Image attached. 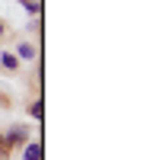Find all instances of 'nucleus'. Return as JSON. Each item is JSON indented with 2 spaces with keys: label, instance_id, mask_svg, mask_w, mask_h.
Segmentation results:
<instances>
[{
  "label": "nucleus",
  "instance_id": "nucleus-1",
  "mask_svg": "<svg viewBox=\"0 0 150 160\" xmlns=\"http://www.w3.org/2000/svg\"><path fill=\"white\" fill-rule=\"evenodd\" d=\"M29 141V125H13L7 135H3V144H7V151L13 148H22V144Z\"/></svg>",
  "mask_w": 150,
  "mask_h": 160
},
{
  "label": "nucleus",
  "instance_id": "nucleus-6",
  "mask_svg": "<svg viewBox=\"0 0 150 160\" xmlns=\"http://www.w3.org/2000/svg\"><path fill=\"white\" fill-rule=\"evenodd\" d=\"M42 112H45V106H42V99H35V102L29 106V115H32V118H42Z\"/></svg>",
  "mask_w": 150,
  "mask_h": 160
},
{
  "label": "nucleus",
  "instance_id": "nucleus-8",
  "mask_svg": "<svg viewBox=\"0 0 150 160\" xmlns=\"http://www.w3.org/2000/svg\"><path fill=\"white\" fill-rule=\"evenodd\" d=\"M10 157V151H3V148H0V160H7Z\"/></svg>",
  "mask_w": 150,
  "mask_h": 160
},
{
  "label": "nucleus",
  "instance_id": "nucleus-3",
  "mask_svg": "<svg viewBox=\"0 0 150 160\" xmlns=\"http://www.w3.org/2000/svg\"><path fill=\"white\" fill-rule=\"evenodd\" d=\"M0 64H3V71H16L19 68V58L10 55V51H3V55H0Z\"/></svg>",
  "mask_w": 150,
  "mask_h": 160
},
{
  "label": "nucleus",
  "instance_id": "nucleus-2",
  "mask_svg": "<svg viewBox=\"0 0 150 160\" xmlns=\"http://www.w3.org/2000/svg\"><path fill=\"white\" fill-rule=\"evenodd\" d=\"M22 160H42V141H26Z\"/></svg>",
  "mask_w": 150,
  "mask_h": 160
},
{
  "label": "nucleus",
  "instance_id": "nucleus-4",
  "mask_svg": "<svg viewBox=\"0 0 150 160\" xmlns=\"http://www.w3.org/2000/svg\"><path fill=\"white\" fill-rule=\"evenodd\" d=\"M19 58H22V61H35V45L22 42V45H19Z\"/></svg>",
  "mask_w": 150,
  "mask_h": 160
},
{
  "label": "nucleus",
  "instance_id": "nucleus-5",
  "mask_svg": "<svg viewBox=\"0 0 150 160\" xmlns=\"http://www.w3.org/2000/svg\"><path fill=\"white\" fill-rule=\"evenodd\" d=\"M19 3L29 10V16H38V10H42V7H38V0H19Z\"/></svg>",
  "mask_w": 150,
  "mask_h": 160
},
{
  "label": "nucleus",
  "instance_id": "nucleus-7",
  "mask_svg": "<svg viewBox=\"0 0 150 160\" xmlns=\"http://www.w3.org/2000/svg\"><path fill=\"white\" fill-rule=\"evenodd\" d=\"M3 32H7V22H3V19H0V38H3Z\"/></svg>",
  "mask_w": 150,
  "mask_h": 160
},
{
  "label": "nucleus",
  "instance_id": "nucleus-9",
  "mask_svg": "<svg viewBox=\"0 0 150 160\" xmlns=\"http://www.w3.org/2000/svg\"><path fill=\"white\" fill-rule=\"evenodd\" d=\"M0 148H3V151H7V144H3V135H0Z\"/></svg>",
  "mask_w": 150,
  "mask_h": 160
}]
</instances>
